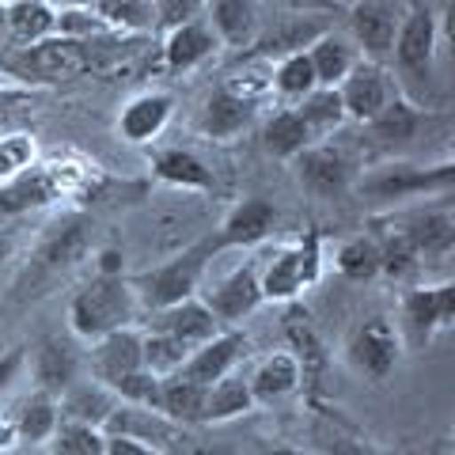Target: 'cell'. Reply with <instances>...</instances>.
<instances>
[{
  "label": "cell",
  "mask_w": 455,
  "mask_h": 455,
  "mask_svg": "<svg viewBox=\"0 0 455 455\" xmlns=\"http://www.w3.org/2000/svg\"><path fill=\"white\" fill-rule=\"evenodd\" d=\"M114 38V35H107ZM107 50L103 38L76 42V38H42L31 46H12L0 53V76L27 84V88H53V84H68L84 73L99 68V53Z\"/></svg>",
  "instance_id": "obj_1"
},
{
  "label": "cell",
  "mask_w": 455,
  "mask_h": 455,
  "mask_svg": "<svg viewBox=\"0 0 455 455\" xmlns=\"http://www.w3.org/2000/svg\"><path fill=\"white\" fill-rule=\"evenodd\" d=\"M217 254L220 251L212 243V235H205V239H197V243L182 247L179 254H171L167 262L145 269V274H133L130 289L137 296V304L145 311H160L179 300H190V296H197V289H202V277Z\"/></svg>",
  "instance_id": "obj_2"
},
{
  "label": "cell",
  "mask_w": 455,
  "mask_h": 455,
  "mask_svg": "<svg viewBox=\"0 0 455 455\" xmlns=\"http://www.w3.org/2000/svg\"><path fill=\"white\" fill-rule=\"evenodd\" d=\"M137 311V296L125 274H95L84 289L68 300V331L80 341L103 338L118 326H130Z\"/></svg>",
  "instance_id": "obj_3"
},
{
  "label": "cell",
  "mask_w": 455,
  "mask_h": 455,
  "mask_svg": "<svg viewBox=\"0 0 455 455\" xmlns=\"http://www.w3.org/2000/svg\"><path fill=\"white\" fill-rule=\"evenodd\" d=\"M323 277V232L307 228L300 239L277 247L269 262L259 269V284L266 300H296L304 289H311Z\"/></svg>",
  "instance_id": "obj_4"
},
{
  "label": "cell",
  "mask_w": 455,
  "mask_h": 455,
  "mask_svg": "<svg viewBox=\"0 0 455 455\" xmlns=\"http://www.w3.org/2000/svg\"><path fill=\"white\" fill-rule=\"evenodd\" d=\"M436 46H440V27H436L433 8L425 4V0H410V12L398 20L391 57H395V68L403 73V80L418 95L433 88Z\"/></svg>",
  "instance_id": "obj_5"
},
{
  "label": "cell",
  "mask_w": 455,
  "mask_h": 455,
  "mask_svg": "<svg viewBox=\"0 0 455 455\" xmlns=\"http://www.w3.org/2000/svg\"><path fill=\"white\" fill-rule=\"evenodd\" d=\"M455 319V284H414L398 300V338L403 349H425L436 334H444Z\"/></svg>",
  "instance_id": "obj_6"
},
{
  "label": "cell",
  "mask_w": 455,
  "mask_h": 455,
  "mask_svg": "<svg viewBox=\"0 0 455 455\" xmlns=\"http://www.w3.org/2000/svg\"><path fill=\"white\" fill-rule=\"evenodd\" d=\"M403 338L387 315H368L346 338V364L368 383H383L403 361Z\"/></svg>",
  "instance_id": "obj_7"
},
{
  "label": "cell",
  "mask_w": 455,
  "mask_h": 455,
  "mask_svg": "<svg viewBox=\"0 0 455 455\" xmlns=\"http://www.w3.org/2000/svg\"><path fill=\"white\" fill-rule=\"evenodd\" d=\"M361 194L376 197V202H403V197H451L455 187V164H433V167H418V164H387L364 175Z\"/></svg>",
  "instance_id": "obj_8"
},
{
  "label": "cell",
  "mask_w": 455,
  "mask_h": 455,
  "mask_svg": "<svg viewBox=\"0 0 455 455\" xmlns=\"http://www.w3.org/2000/svg\"><path fill=\"white\" fill-rule=\"evenodd\" d=\"M84 251H88V220H84V217H68L65 224L53 228V235L42 239L38 254L31 259V266L23 269V277H20L16 289L31 292V296L46 292L57 277H65L68 269L84 259Z\"/></svg>",
  "instance_id": "obj_9"
},
{
  "label": "cell",
  "mask_w": 455,
  "mask_h": 455,
  "mask_svg": "<svg viewBox=\"0 0 455 455\" xmlns=\"http://www.w3.org/2000/svg\"><path fill=\"white\" fill-rule=\"evenodd\" d=\"M379 220L395 228V232L414 247L418 259H444L455 247V212L448 205V197H436L433 205H418V209L379 217Z\"/></svg>",
  "instance_id": "obj_10"
},
{
  "label": "cell",
  "mask_w": 455,
  "mask_h": 455,
  "mask_svg": "<svg viewBox=\"0 0 455 455\" xmlns=\"http://www.w3.org/2000/svg\"><path fill=\"white\" fill-rule=\"evenodd\" d=\"M292 171L296 182L319 202H334V197H346L357 182V167L341 148L334 145H307L300 156H292Z\"/></svg>",
  "instance_id": "obj_11"
},
{
  "label": "cell",
  "mask_w": 455,
  "mask_h": 455,
  "mask_svg": "<svg viewBox=\"0 0 455 455\" xmlns=\"http://www.w3.org/2000/svg\"><path fill=\"white\" fill-rule=\"evenodd\" d=\"M398 0H353L346 8V23H349V42L364 53V61H383L391 57L395 46V31H398Z\"/></svg>",
  "instance_id": "obj_12"
},
{
  "label": "cell",
  "mask_w": 455,
  "mask_h": 455,
  "mask_svg": "<svg viewBox=\"0 0 455 455\" xmlns=\"http://www.w3.org/2000/svg\"><path fill=\"white\" fill-rule=\"evenodd\" d=\"M202 304L220 319V326H235L239 319L254 315V311L266 304L262 284H259V266L243 262V266L228 269L220 281H212L202 292Z\"/></svg>",
  "instance_id": "obj_13"
},
{
  "label": "cell",
  "mask_w": 455,
  "mask_h": 455,
  "mask_svg": "<svg viewBox=\"0 0 455 455\" xmlns=\"http://www.w3.org/2000/svg\"><path fill=\"white\" fill-rule=\"evenodd\" d=\"M103 433L107 436H130V440H140L164 455H175L182 448V440L190 436L187 425H175L167 421L160 410H145V406H125L118 403L110 410V418L103 421Z\"/></svg>",
  "instance_id": "obj_14"
},
{
  "label": "cell",
  "mask_w": 455,
  "mask_h": 455,
  "mask_svg": "<svg viewBox=\"0 0 455 455\" xmlns=\"http://www.w3.org/2000/svg\"><path fill=\"white\" fill-rule=\"evenodd\" d=\"M277 220H281V212L274 202H266V197H243V202H235L224 212V220L212 228V243H217V251L259 247L274 235Z\"/></svg>",
  "instance_id": "obj_15"
},
{
  "label": "cell",
  "mask_w": 455,
  "mask_h": 455,
  "mask_svg": "<svg viewBox=\"0 0 455 455\" xmlns=\"http://www.w3.org/2000/svg\"><path fill=\"white\" fill-rule=\"evenodd\" d=\"M247 349H251V338L243 331H235V326H224L220 334H212L209 341L190 349V357L182 361V368L175 376L209 387V383L224 379L228 372H235V364L247 357Z\"/></svg>",
  "instance_id": "obj_16"
},
{
  "label": "cell",
  "mask_w": 455,
  "mask_h": 455,
  "mask_svg": "<svg viewBox=\"0 0 455 455\" xmlns=\"http://www.w3.org/2000/svg\"><path fill=\"white\" fill-rule=\"evenodd\" d=\"M338 95H341V107H346V118L364 125L398 95V84L391 80V73L383 65L357 61L349 68V76L338 84Z\"/></svg>",
  "instance_id": "obj_17"
},
{
  "label": "cell",
  "mask_w": 455,
  "mask_h": 455,
  "mask_svg": "<svg viewBox=\"0 0 455 455\" xmlns=\"http://www.w3.org/2000/svg\"><path fill=\"white\" fill-rule=\"evenodd\" d=\"M27 357H31V376H35V387L46 391L53 398H61L73 383L80 379V353L68 338H57L46 334L38 338L35 346H27Z\"/></svg>",
  "instance_id": "obj_18"
},
{
  "label": "cell",
  "mask_w": 455,
  "mask_h": 455,
  "mask_svg": "<svg viewBox=\"0 0 455 455\" xmlns=\"http://www.w3.org/2000/svg\"><path fill=\"white\" fill-rule=\"evenodd\" d=\"M220 50V38L212 35V27L205 23V16L187 20L179 27L164 31V68L171 76H187L194 68L209 65Z\"/></svg>",
  "instance_id": "obj_19"
},
{
  "label": "cell",
  "mask_w": 455,
  "mask_h": 455,
  "mask_svg": "<svg viewBox=\"0 0 455 455\" xmlns=\"http://www.w3.org/2000/svg\"><path fill=\"white\" fill-rule=\"evenodd\" d=\"M171 114H175V95L171 92H140L122 107L114 130L125 145H152L167 130Z\"/></svg>",
  "instance_id": "obj_20"
},
{
  "label": "cell",
  "mask_w": 455,
  "mask_h": 455,
  "mask_svg": "<svg viewBox=\"0 0 455 455\" xmlns=\"http://www.w3.org/2000/svg\"><path fill=\"white\" fill-rule=\"evenodd\" d=\"M326 31V23H319L315 16H284L281 23H274L269 31L254 35L251 46L239 53V61H277V57L300 53L311 42Z\"/></svg>",
  "instance_id": "obj_21"
},
{
  "label": "cell",
  "mask_w": 455,
  "mask_h": 455,
  "mask_svg": "<svg viewBox=\"0 0 455 455\" xmlns=\"http://www.w3.org/2000/svg\"><path fill=\"white\" fill-rule=\"evenodd\" d=\"M145 331L175 334L179 341H187V346L194 349V346H202V341H209L212 334H220L224 326H220V319L202 304V296H190V300H179V304H171V307L148 311Z\"/></svg>",
  "instance_id": "obj_22"
},
{
  "label": "cell",
  "mask_w": 455,
  "mask_h": 455,
  "mask_svg": "<svg viewBox=\"0 0 455 455\" xmlns=\"http://www.w3.org/2000/svg\"><path fill=\"white\" fill-rule=\"evenodd\" d=\"M88 368H92V379H99L103 387H110V383L125 372L145 368L140 364V331L118 326V331L95 338L92 349H88Z\"/></svg>",
  "instance_id": "obj_23"
},
{
  "label": "cell",
  "mask_w": 455,
  "mask_h": 455,
  "mask_svg": "<svg viewBox=\"0 0 455 455\" xmlns=\"http://www.w3.org/2000/svg\"><path fill=\"white\" fill-rule=\"evenodd\" d=\"M254 118H259V103L239 99L228 88H212L202 114H197V130H202V137H209V140H235L251 130Z\"/></svg>",
  "instance_id": "obj_24"
},
{
  "label": "cell",
  "mask_w": 455,
  "mask_h": 455,
  "mask_svg": "<svg viewBox=\"0 0 455 455\" xmlns=\"http://www.w3.org/2000/svg\"><path fill=\"white\" fill-rule=\"evenodd\" d=\"M247 383H251L254 406H277L304 387V372H300V361H296L289 349H277L254 364Z\"/></svg>",
  "instance_id": "obj_25"
},
{
  "label": "cell",
  "mask_w": 455,
  "mask_h": 455,
  "mask_svg": "<svg viewBox=\"0 0 455 455\" xmlns=\"http://www.w3.org/2000/svg\"><path fill=\"white\" fill-rule=\"evenodd\" d=\"M152 175L171 190H187V194H209L212 190V171L205 160L190 148H156L148 156Z\"/></svg>",
  "instance_id": "obj_26"
},
{
  "label": "cell",
  "mask_w": 455,
  "mask_h": 455,
  "mask_svg": "<svg viewBox=\"0 0 455 455\" xmlns=\"http://www.w3.org/2000/svg\"><path fill=\"white\" fill-rule=\"evenodd\" d=\"M57 197H61V194H57L50 171L38 164V167L23 171V175H16V179L0 182V220L27 217V212H35V209L53 205Z\"/></svg>",
  "instance_id": "obj_27"
},
{
  "label": "cell",
  "mask_w": 455,
  "mask_h": 455,
  "mask_svg": "<svg viewBox=\"0 0 455 455\" xmlns=\"http://www.w3.org/2000/svg\"><path fill=\"white\" fill-rule=\"evenodd\" d=\"M425 122H429V118L421 114L418 103H410L406 95H395L372 122H364V130H368V137H372L379 148H406V145H414V140H418Z\"/></svg>",
  "instance_id": "obj_28"
},
{
  "label": "cell",
  "mask_w": 455,
  "mask_h": 455,
  "mask_svg": "<svg viewBox=\"0 0 455 455\" xmlns=\"http://www.w3.org/2000/svg\"><path fill=\"white\" fill-rule=\"evenodd\" d=\"M205 8H209L205 23L220 38V46H232L243 53L254 42V35H259V8H254V0H205Z\"/></svg>",
  "instance_id": "obj_29"
},
{
  "label": "cell",
  "mask_w": 455,
  "mask_h": 455,
  "mask_svg": "<svg viewBox=\"0 0 455 455\" xmlns=\"http://www.w3.org/2000/svg\"><path fill=\"white\" fill-rule=\"evenodd\" d=\"M114 406H118V395L110 387H103L99 379H76L73 387L57 398V414H61V421L92 425V429H103V421L110 418Z\"/></svg>",
  "instance_id": "obj_30"
},
{
  "label": "cell",
  "mask_w": 455,
  "mask_h": 455,
  "mask_svg": "<svg viewBox=\"0 0 455 455\" xmlns=\"http://www.w3.org/2000/svg\"><path fill=\"white\" fill-rule=\"evenodd\" d=\"M307 61H311V73H315L319 88H338L349 76V68L357 65V46L338 31H323L307 46Z\"/></svg>",
  "instance_id": "obj_31"
},
{
  "label": "cell",
  "mask_w": 455,
  "mask_h": 455,
  "mask_svg": "<svg viewBox=\"0 0 455 455\" xmlns=\"http://www.w3.org/2000/svg\"><path fill=\"white\" fill-rule=\"evenodd\" d=\"M156 410L175 421V425H187V429H197V425H205V387L202 383H190L182 376H164L160 383V403Z\"/></svg>",
  "instance_id": "obj_32"
},
{
  "label": "cell",
  "mask_w": 455,
  "mask_h": 455,
  "mask_svg": "<svg viewBox=\"0 0 455 455\" xmlns=\"http://www.w3.org/2000/svg\"><path fill=\"white\" fill-rule=\"evenodd\" d=\"M57 35V8L50 0H8V42L31 46V42Z\"/></svg>",
  "instance_id": "obj_33"
},
{
  "label": "cell",
  "mask_w": 455,
  "mask_h": 455,
  "mask_svg": "<svg viewBox=\"0 0 455 455\" xmlns=\"http://www.w3.org/2000/svg\"><path fill=\"white\" fill-rule=\"evenodd\" d=\"M307 145H315V133L307 130V122L296 114V107H284L266 118L262 148L274 156V160H292V156H300Z\"/></svg>",
  "instance_id": "obj_34"
},
{
  "label": "cell",
  "mask_w": 455,
  "mask_h": 455,
  "mask_svg": "<svg viewBox=\"0 0 455 455\" xmlns=\"http://www.w3.org/2000/svg\"><path fill=\"white\" fill-rule=\"evenodd\" d=\"M315 448L323 455H395V451H383L364 433H357L338 410H323V418L315 425Z\"/></svg>",
  "instance_id": "obj_35"
},
{
  "label": "cell",
  "mask_w": 455,
  "mask_h": 455,
  "mask_svg": "<svg viewBox=\"0 0 455 455\" xmlns=\"http://www.w3.org/2000/svg\"><path fill=\"white\" fill-rule=\"evenodd\" d=\"M254 406V395H251V383L243 376L228 372L224 379L209 383L205 387V425H224V421H235L251 414Z\"/></svg>",
  "instance_id": "obj_36"
},
{
  "label": "cell",
  "mask_w": 455,
  "mask_h": 455,
  "mask_svg": "<svg viewBox=\"0 0 455 455\" xmlns=\"http://www.w3.org/2000/svg\"><path fill=\"white\" fill-rule=\"evenodd\" d=\"M12 421H16L20 444H46V440L53 436V429L61 425V414H57V398L35 387L16 410H12Z\"/></svg>",
  "instance_id": "obj_37"
},
{
  "label": "cell",
  "mask_w": 455,
  "mask_h": 455,
  "mask_svg": "<svg viewBox=\"0 0 455 455\" xmlns=\"http://www.w3.org/2000/svg\"><path fill=\"white\" fill-rule=\"evenodd\" d=\"M334 269L353 284L376 281L379 277V243H376V235L361 232V235L341 239L338 251H334Z\"/></svg>",
  "instance_id": "obj_38"
},
{
  "label": "cell",
  "mask_w": 455,
  "mask_h": 455,
  "mask_svg": "<svg viewBox=\"0 0 455 455\" xmlns=\"http://www.w3.org/2000/svg\"><path fill=\"white\" fill-rule=\"evenodd\" d=\"M315 73H311V61H307V50L300 53H289V57H277L269 65V92H277L281 99L289 103H300L307 92H315Z\"/></svg>",
  "instance_id": "obj_39"
},
{
  "label": "cell",
  "mask_w": 455,
  "mask_h": 455,
  "mask_svg": "<svg viewBox=\"0 0 455 455\" xmlns=\"http://www.w3.org/2000/svg\"><path fill=\"white\" fill-rule=\"evenodd\" d=\"M92 12L114 35H145L156 27L152 0H99V4H92Z\"/></svg>",
  "instance_id": "obj_40"
},
{
  "label": "cell",
  "mask_w": 455,
  "mask_h": 455,
  "mask_svg": "<svg viewBox=\"0 0 455 455\" xmlns=\"http://www.w3.org/2000/svg\"><path fill=\"white\" fill-rule=\"evenodd\" d=\"M187 357H190V346L179 341L175 334L140 331V364H145L152 376H175Z\"/></svg>",
  "instance_id": "obj_41"
},
{
  "label": "cell",
  "mask_w": 455,
  "mask_h": 455,
  "mask_svg": "<svg viewBox=\"0 0 455 455\" xmlns=\"http://www.w3.org/2000/svg\"><path fill=\"white\" fill-rule=\"evenodd\" d=\"M296 114L307 122V130L315 133V137L334 133L341 122H349L346 118V107H341L338 88H315V92H307L300 103H296Z\"/></svg>",
  "instance_id": "obj_42"
},
{
  "label": "cell",
  "mask_w": 455,
  "mask_h": 455,
  "mask_svg": "<svg viewBox=\"0 0 455 455\" xmlns=\"http://www.w3.org/2000/svg\"><path fill=\"white\" fill-rule=\"evenodd\" d=\"M50 455H107V433L92 429V425H73L61 421L46 440Z\"/></svg>",
  "instance_id": "obj_43"
},
{
  "label": "cell",
  "mask_w": 455,
  "mask_h": 455,
  "mask_svg": "<svg viewBox=\"0 0 455 455\" xmlns=\"http://www.w3.org/2000/svg\"><path fill=\"white\" fill-rule=\"evenodd\" d=\"M160 383H164V376H152L148 368H137V372H125L114 379L110 391L118 395V403H125V406L156 410V403H160Z\"/></svg>",
  "instance_id": "obj_44"
},
{
  "label": "cell",
  "mask_w": 455,
  "mask_h": 455,
  "mask_svg": "<svg viewBox=\"0 0 455 455\" xmlns=\"http://www.w3.org/2000/svg\"><path fill=\"white\" fill-rule=\"evenodd\" d=\"M38 167V145L31 133H4L0 137V182Z\"/></svg>",
  "instance_id": "obj_45"
},
{
  "label": "cell",
  "mask_w": 455,
  "mask_h": 455,
  "mask_svg": "<svg viewBox=\"0 0 455 455\" xmlns=\"http://www.w3.org/2000/svg\"><path fill=\"white\" fill-rule=\"evenodd\" d=\"M57 35L76 38V42H92V38H107L114 31L95 16L92 8H61L57 12Z\"/></svg>",
  "instance_id": "obj_46"
},
{
  "label": "cell",
  "mask_w": 455,
  "mask_h": 455,
  "mask_svg": "<svg viewBox=\"0 0 455 455\" xmlns=\"http://www.w3.org/2000/svg\"><path fill=\"white\" fill-rule=\"evenodd\" d=\"M205 8V0H152V12H156V27L160 31H171V27L197 20Z\"/></svg>",
  "instance_id": "obj_47"
},
{
  "label": "cell",
  "mask_w": 455,
  "mask_h": 455,
  "mask_svg": "<svg viewBox=\"0 0 455 455\" xmlns=\"http://www.w3.org/2000/svg\"><path fill=\"white\" fill-rule=\"evenodd\" d=\"M27 368V346H12L8 353H0V395L12 391V383L23 376Z\"/></svg>",
  "instance_id": "obj_48"
},
{
  "label": "cell",
  "mask_w": 455,
  "mask_h": 455,
  "mask_svg": "<svg viewBox=\"0 0 455 455\" xmlns=\"http://www.w3.org/2000/svg\"><path fill=\"white\" fill-rule=\"evenodd\" d=\"M395 455H451V436H429L418 444H403Z\"/></svg>",
  "instance_id": "obj_49"
},
{
  "label": "cell",
  "mask_w": 455,
  "mask_h": 455,
  "mask_svg": "<svg viewBox=\"0 0 455 455\" xmlns=\"http://www.w3.org/2000/svg\"><path fill=\"white\" fill-rule=\"evenodd\" d=\"M175 455H239V451L217 444V440H197V436H194V429H190V436L182 440V448H179Z\"/></svg>",
  "instance_id": "obj_50"
},
{
  "label": "cell",
  "mask_w": 455,
  "mask_h": 455,
  "mask_svg": "<svg viewBox=\"0 0 455 455\" xmlns=\"http://www.w3.org/2000/svg\"><path fill=\"white\" fill-rule=\"evenodd\" d=\"M107 455H164V451H156L130 436H107Z\"/></svg>",
  "instance_id": "obj_51"
},
{
  "label": "cell",
  "mask_w": 455,
  "mask_h": 455,
  "mask_svg": "<svg viewBox=\"0 0 455 455\" xmlns=\"http://www.w3.org/2000/svg\"><path fill=\"white\" fill-rule=\"evenodd\" d=\"M284 4L296 8V12H304V16H315V12H338L341 0H284Z\"/></svg>",
  "instance_id": "obj_52"
},
{
  "label": "cell",
  "mask_w": 455,
  "mask_h": 455,
  "mask_svg": "<svg viewBox=\"0 0 455 455\" xmlns=\"http://www.w3.org/2000/svg\"><path fill=\"white\" fill-rule=\"evenodd\" d=\"M20 444V433H16V421H12V414H0V455L12 451Z\"/></svg>",
  "instance_id": "obj_53"
},
{
  "label": "cell",
  "mask_w": 455,
  "mask_h": 455,
  "mask_svg": "<svg viewBox=\"0 0 455 455\" xmlns=\"http://www.w3.org/2000/svg\"><path fill=\"white\" fill-rule=\"evenodd\" d=\"M95 274H122V251H99V266Z\"/></svg>",
  "instance_id": "obj_54"
},
{
  "label": "cell",
  "mask_w": 455,
  "mask_h": 455,
  "mask_svg": "<svg viewBox=\"0 0 455 455\" xmlns=\"http://www.w3.org/2000/svg\"><path fill=\"white\" fill-rule=\"evenodd\" d=\"M27 95H31V92H0V114H4L12 103H23Z\"/></svg>",
  "instance_id": "obj_55"
},
{
  "label": "cell",
  "mask_w": 455,
  "mask_h": 455,
  "mask_svg": "<svg viewBox=\"0 0 455 455\" xmlns=\"http://www.w3.org/2000/svg\"><path fill=\"white\" fill-rule=\"evenodd\" d=\"M0 38H8V0H0Z\"/></svg>",
  "instance_id": "obj_56"
},
{
  "label": "cell",
  "mask_w": 455,
  "mask_h": 455,
  "mask_svg": "<svg viewBox=\"0 0 455 455\" xmlns=\"http://www.w3.org/2000/svg\"><path fill=\"white\" fill-rule=\"evenodd\" d=\"M8 254H12V235H8V232H0V262H4Z\"/></svg>",
  "instance_id": "obj_57"
},
{
  "label": "cell",
  "mask_w": 455,
  "mask_h": 455,
  "mask_svg": "<svg viewBox=\"0 0 455 455\" xmlns=\"http://www.w3.org/2000/svg\"><path fill=\"white\" fill-rule=\"evenodd\" d=\"M65 8H92V4H99V0H61Z\"/></svg>",
  "instance_id": "obj_58"
},
{
  "label": "cell",
  "mask_w": 455,
  "mask_h": 455,
  "mask_svg": "<svg viewBox=\"0 0 455 455\" xmlns=\"http://www.w3.org/2000/svg\"><path fill=\"white\" fill-rule=\"evenodd\" d=\"M266 455H304L300 448H274V451H266Z\"/></svg>",
  "instance_id": "obj_59"
}]
</instances>
